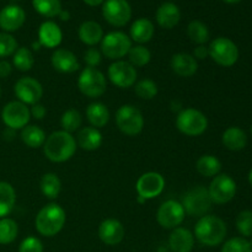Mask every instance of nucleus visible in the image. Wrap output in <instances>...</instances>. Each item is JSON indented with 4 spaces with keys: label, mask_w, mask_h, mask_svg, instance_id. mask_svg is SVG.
Instances as JSON below:
<instances>
[{
    "label": "nucleus",
    "mask_w": 252,
    "mask_h": 252,
    "mask_svg": "<svg viewBox=\"0 0 252 252\" xmlns=\"http://www.w3.org/2000/svg\"><path fill=\"white\" fill-rule=\"evenodd\" d=\"M76 139L65 130H56L47 137L43 144V153L52 162H65L76 152Z\"/></svg>",
    "instance_id": "1"
},
{
    "label": "nucleus",
    "mask_w": 252,
    "mask_h": 252,
    "mask_svg": "<svg viewBox=\"0 0 252 252\" xmlns=\"http://www.w3.org/2000/svg\"><path fill=\"white\" fill-rule=\"evenodd\" d=\"M226 229L225 221L217 216H204L199 218L194 225V238L202 245L214 248L225 240Z\"/></svg>",
    "instance_id": "2"
},
{
    "label": "nucleus",
    "mask_w": 252,
    "mask_h": 252,
    "mask_svg": "<svg viewBox=\"0 0 252 252\" xmlns=\"http://www.w3.org/2000/svg\"><path fill=\"white\" fill-rule=\"evenodd\" d=\"M66 221V213L59 204L49 203L37 213L34 228L46 238H53L62 231Z\"/></svg>",
    "instance_id": "3"
},
{
    "label": "nucleus",
    "mask_w": 252,
    "mask_h": 252,
    "mask_svg": "<svg viewBox=\"0 0 252 252\" xmlns=\"http://www.w3.org/2000/svg\"><path fill=\"white\" fill-rule=\"evenodd\" d=\"M176 127L187 137H198L208 128V120L199 110L192 107L184 108L176 117Z\"/></svg>",
    "instance_id": "4"
},
{
    "label": "nucleus",
    "mask_w": 252,
    "mask_h": 252,
    "mask_svg": "<svg viewBox=\"0 0 252 252\" xmlns=\"http://www.w3.org/2000/svg\"><path fill=\"white\" fill-rule=\"evenodd\" d=\"M181 204L185 209V213L196 218H202L211 211L213 202L209 197L207 187L196 186L185 194Z\"/></svg>",
    "instance_id": "5"
},
{
    "label": "nucleus",
    "mask_w": 252,
    "mask_h": 252,
    "mask_svg": "<svg viewBox=\"0 0 252 252\" xmlns=\"http://www.w3.org/2000/svg\"><path fill=\"white\" fill-rule=\"evenodd\" d=\"M78 88L83 95L90 98L101 97L107 90V80L97 68L84 69L78 78Z\"/></svg>",
    "instance_id": "6"
},
{
    "label": "nucleus",
    "mask_w": 252,
    "mask_h": 252,
    "mask_svg": "<svg viewBox=\"0 0 252 252\" xmlns=\"http://www.w3.org/2000/svg\"><path fill=\"white\" fill-rule=\"evenodd\" d=\"M116 125L126 135L134 137L144 128V117L139 108L133 105H123L116 112Z\"/></svg>",
    "instance_id": "7"
},
{
    "label": "nucleus",
    "mask_w": 252,
    "mask_h": 252,
    "mask_svg": "<svg viewBox=\"0 0 252 252\" xmlns=\"http://www.w3.org/2000/svg\"><path fill=\"white\" fill-rule=\"evenodd\" d=\"M209 57L216 62L218 65L233 66L239 61V48L228 37H217L209 43L208 47Z\"/></svg>",
    "instance_id": "8"
},
{
    "label": "nucleus",
    "mask_w": 252,
    "mask_h": 252,
    "mask_svg": "<svg viewBox=\"0 0 252 252\" xmlns=\"http://www.w3.org/2000/svg\"><path fill=\"white\" fill-rule=\"evenodd\" d=\"M132 48V39L122 31H113L103 36L101 53L111 61H121Z\"/></svg>",
    "instance_id": "9"
},
{
    "label": "nucleus",
    "mask_w": 252,
    "mask_h": 252,
    "mask_svg": "<svg viewBox=\"0 0 252 252\" xmlns=\"http://www.w3.org/2000/svg\"><path fill=\"white\" fill-rule=\"evenodd\" d=\"M236 182L228 174H219L213 177L208 187L209 197L216 204H226L235 197Z\"/></svg>",
    "instance_id": "10"
},
{
    "label": "nucleus",
    "mask_w": 252,
    "mask_h": 252,
    "mask_svg": "<svg viewBox=\"0 0 252 252\" xmlns=\"http://www.w3.org/2000/svg\"><path fill=\"white\" fill-rule=\"evenodd\" d=\"M103 19L115 27H123L132 19V7L127 0H105L102 4Z\"/></svg>",
    "instance_id": "11"
},
{
    "label": "nucleus",
    "mask_w": 252,
    "mask_h": 252,
    "mask_svg": "<svg viewBox=\"0 0 252 252\" xmlns=\"http://www.w3.org/2000/svg\"><path fill=\"white\" fill-rule=\"evenodd\" d=\"M1 120L7 128L14 130L22 129L29 125L31 120L30 108L20 101H11L2 108Z\"/></svg>",
    "instance_id": "12"
},
{
    "label": "nucleus",
    "mask_w": 252,
    "mask_h": 252,
    "mask_svg": "<svg viewBox=\"0 0 252 252\" xmlns=\"http://www.w3.org/2000/svg\"><path fill=\"white\" fill-rule=\"evenodd\" d=\"M107 75L113 85L120 89H128L135 85L138 73L137 69L129 62L121 59V61H115L108 66Z\"/></svg>",
    "instance_id": "13"
},
{
    "label": "nucleus",
    "mask_w": 252,
    "mask_h": 252,
    "mask_svg": "<svg viewBox=\"0 0 252 252\" xmlns=\"http://www.w3.org/2000/svg\"><path fill=\"white\" fill-rule=\"evenodd\" d=\"M185 209L181 202L169 199L159 207L157 213V220L164 229H175L182 224L185 219Z\"/></svg>",
    "instance_id": "14"
},
{
    "label": "nucleus",
    "mask_w": 252,
    "mask_h": 252,
    "mask_svg": "<svg viewBox=\"0 0 252 252\" xmlns=\"http://www.w3.org/2000/svg\"><path fill=\"white\" fill-rule=\"evenodd\" d=\"M14 93L17 101L25 105H34L39 102L43 96V88L41 83L31 76H22L15 83Z\"/></svg>",
    "instance_id": "15"
},
{
    "label": "nucleus",
    "mask_w": 252,
    "mask_h": 252,
    "mask_svg": "<svg viewBox=\"0 0 252 252\" xmlns=\"http://www.w3.org/2000/svg\"><path fill=\"white\" fill-rule=\"evenodd\" d=\"M165 189V179L161 174L155 171H149L143 174L138 179L135 189L138 196L143 197L145 201L153 199L160 196Z\"/></svg>",
    "instance_id": "16"
},
{
    "label": "nucleus",
    "mask_w": 252,
    "mask_h": 252,
    "mask_svg": "<svg viewBox=\"0 0 252 252\" xmlns=\"http://www.w3.org/2000/svg\"><path fill=\"white\" fill-rule=\"evenodd\" d=\"M26 21V12L15 4L6 5L0 10V29L4 32H15L21 29Z\"/></svg>",
    "instance_id": "17"
},
{
    "label": "nucleus",
    "mask_w": 252,
    "mask_h": 252,
    "mask_svg": "<svg viewBox=\"0 0 252 252\" xmlns=\"http://www.w3.org/2000/svg\"><path fill=\"white\" fill-rule=\"evenodd\" d=\"M126 230L123 224L115 218H108L101 221L98 226V238L108 246L118 245L123 241Z\"/></svg>",
    "instance_id": "18"
},
{
    "label": "nucleus",
    "mask_w": 252,
    "mask_h": 252,
    "mask_svg": "<svg viewBox=\"0 0 252 252\" xmlns=\"http://www.w3.org/2000/svg\"><path fill=\"white\" fill-rule=\"evenodd\" d=\"M51 63L57 71L63 74L75 73L80 69V63L75 54L65 48L56 49L52 54Z\"/></svg>",
    "instance_id": "19"
},
{
    "label": "nucleus",
    "mask_w": 252,
    "mask_h": 252,
    "mask_svg": "<svg viewBox=\"0 0 252 252\" xmlns=\"http://www.w3.org/2000/svg\"><path fill=\"white\" fill-rule=\"evenodd\" d=\"M155 19H157V22L160 27L165 30H171L179 25L180 20H181V11L175 2H162L158 7Z\"/></svg>",
    "instance_id": "20"
},
{
    "label": "nucleus",
    "mask_w": 252,
    "mask_h": 252,
    "mask_svg": "<svg viewBox=\"0 0 252 252\" xmlns=\"http://www.w3.org/2000/svg\"><path fill=\"white\" fill-rule=\"evenodd\" d=\"M63 32L54 21L42 22L38 29V43L46 48H57L62 43Z\"/></svg>",
    "instance_id": "21"
},
{
    "label": "nucleus",
    "mask_w": 252,
    "mask_h": 252,
    "mask_svg": "<svg viewBox=\"0 0 252 252\" xmlns=\"http://www.w3.org/2000/svg\"><path fill=\"white\" fill-rule=\"evenodd\" d=\"M172 71L181 78H191L198 70V63L189 53H176L170 62Z\"/></svg>",
    "instance_id": "22"
},
{
    "label": "nucleus",
    "mask_w": 252,
    "mask_h": 252,
    "mask_svg": "<svg viewBox=\"0 0 252 252\" xmlns=\"http://www.w3.org/2000/svg\"><path fill=\"white\" fill-rule=\"evenodd\" d=\"M169 246L174 252H191L194 246V235L189 229L177 226L170 234Z\"/></svg>",
    "instance_id": "23"
},
{
    "label": "nucleus",
    "mask_w": 252,
    "mask_h": 252,
    "mask_svg": "<svg viewBox=\"0 0 252 252\" xmlns=\"http://www.w3.org/2000/svg\"><path fill=\"white\" fill-rule=\"evenodd\" d=\"M130 39L139 44L148 43L152 41L155 33V27L154 24L150 21L149 19L145 17H140V19L135 20L132 24L129 30Z\"/></svg>",
    "instance_id": "24"
},
{
    "label": "nucleus",
    "mask_w": 252,
    "mask_h": 252,
    "mask_svg": "<svg viewBox=\"0 0 252 252\" xmlns=\"http://www.w3.org/2000/svg\"><path fill=\"white\" fill-rule=\"evenodd\" d=\"M79 39L86 46L94 47L101 43L103 38V30L96 21H84L78 30Z\"/></svg>",
    "instance_id": "25"
},
{
    "label": "nucleus",
    "mask_w": 252,
    "mask_h": 252,
    "mask_svg": "<svg viewBox=\"0 0 252 252\" xmlns=\"http://www.w3.org/2000/svg\"><path fill=\"white\" fill-rule=\"evenodd\" d=\"M76 144L86 152H94L102 144V134L97 128L85 127L78 132Z\"/></svg>",
    "instance_id": "26"
},
{
    "label": "nucleus",
    "mask_w": 252,
    "mask_h": 252,
    "mask_svg": "<svg viewBox=\"0 0 252 252\" xmlns=\"http://www.w3.org/2000/svg\"><path fill=\"white\" fill-rule=\"evenodd\" d=\"M223 145L231 152H240L248 144V135L241 128L229 127L221 135Z\"/></svg>",
    "instance_id": "27"
},
{
    "label": "nucleus",
    "mask_w": 252,
    "mask_h": 252,
    "mask_svg": "<svg viewBox=\"0 0 252 252\" xmlns=\"http://www.w3.org/2000/svg\"><path fill=\"white\" fill-rule=\"evenodd\" d=\"M86 118L94 128H103L110 121V111L102 102H93L86 107Z\"/></svg>",
    "instance_id": "28"
},
{
    "label": "nucleus",
    "mask_w": 252,
    "mask_h": 252,
    "mask_svg": "<svg viewBox=\"0 0 252 252\" xmlns=\"http://www.w3.org/2000/svg\"><path fill=\"white\" fill-rule=\"evenodd\" d=\"M16 203V192L9 182L0 181V219L6 218Z\"/></svg>",
    "instance_id": "29"
},
{
    "label": "nucleus",
    "mask_w": 252,
    "mask_h": 252,
    "mask_svg": "<svg viewBox=\"0 0 252 252\" xmlns=\"http://www.w3.org/2000/svg\"><path fill=\"white\" fill-rule=\"evenodd\" d=\"M21 139L25 145L32 148V149H37V148L43 147L47 137L44 130L38 126L27 125L21 129Z\"/></svg>",
    "instance_id": "30"
},
{
    "label": "nucleus",
    "mask_w": 252,
    "mask_h": 252,
    "mask_svg": "<svg viewBox=\"0 0 252 252\" xmlns=\"http://www.w3.org/2000/svg\"><path fill=\"white\" fill-rule=\"evenodd\" d=\"M196 169L203 177H216L221 171V162L214 155H202L196 162Z\"/></svg>",
    "instance_id": "31"
},
{
    "label": "nucleus",
    "mask_w": 252,
    "mask_h": 252,
    "mask_svg": "<svg viewBox=\"0 0 252 252\" xmlns=\"http://www.w3.org/2000/svg\"><path fill=\"white\" fill-rule=\"evenodd\" d=\"M39 189L48 199H56L62 191V181L54 172H47L39 181Z\"/></svg>",
    "instance_id": "32"
},
{
    "label": "nucleus",
    "mask_w": 252,
    "mask_h": 252,
    "mask_svg": "<svg viewBox=\"0 0 252 252\" xmlns=\"http://www.w3.org/2000/svg\"><path fill=\"white\" fill-rule=\"evenodd\" d=\"M187 36L191 39V42L201 46L209 41V30L206 24L199 20H193L187 26Z\"/></svg>",
    "instance_id": "33"
},
{
    "label": "nucleus",
    "mask_w": 252,
    "mask_h": 252,
    "mask_svg": "<svg viewBox=\"0 0 252 252\" xmlns=\"http://www.w3.org/2000/svg\"><path fill=\"white\" fill-rule=\"evenodd\" d=\"M12 65L20 71H29L34 65V57L31 49L27 47H20L12 54Z\"/></svg>",
    "instance_id": "34"
},
{
    "label": "nucleus",
    "mask_w": 252,
    "mask_h": 252,
    "mask_svg": "<svg viewBox=\"0 0 252 252\" xmlns=\"http://www.w3.org/2000/svg\"><path fill=\"white\" fill-rule=\"evenodd\" d=\"M32 6L39 15L53 19L62 11L61 0H32Z\"/></svg>",
    "instance_id": "35"
},
{
    "label": "nucleus",
    "mask_w": 252,
    "mask_h": 252,
    "mask_svg": "<svg viewBox=\"0 0 252 252\" xmlns=\"http://www.w3.org/2000/svg\"><path fill=\"white\" fill-rule=\"evenodd\" d=\"M19 234L17 223L11 218L0 219V245H9L14 243Z\"/></svg>",
    "instance_id": "36"
},
{
    "label": "nucleus",
    "mask_w": 252,
    "mask_h": 252,
    "mask_svg": "<svg viewBox=\"0 0 252 252\" xmlns=\"http://www.w3.org/2000/svg\"><path fill=\"white\" fill-rule=\"evenodd\" d=\"M128 62L132 64L133 66H137V68H142L145 66L147 64L150 63L152 61V53H150L149 49L147 47L142 46V44H138V46H132V48L128 52Z\"/></svg>",
    "instance_id": "37"
},
{
    "label": "nucleus",
    "mask_w": 252,
    "mask_h": 252,
    "mask_svg": "<svg viewBox=\"0 0 252 252\" xmlns=\"http://www.w3.org/2000/svg\"><path fill=\"white\" fill-rule=\"evenodd\" d=\"M81 123H83V117H81L80 112L74 108H69L62 115L61 118V126L63 130L68 133H74L76 130L80 129Z\"/></svg>",
    "instance_id": "38"
},
{
    "label": "nucleus",
    "mask_w": 252,
    "mask_h": 252,
    "mask_svg": "<svg viewBox=\"0 0 252 252\" xmlns=\"http://www.w3.org/2000/svg\"><path fill=\"white\" fill-rule=\"evenodd\" d=\"M135 94L139 98L143 100H153L158 95V85L152 79H143L135 84Z\"/></svg>",
    "instance_id": "39"
},
{
    "label": "nucleus",
    "mask_w": 252,
    "mask_h": 252,
    "mask_svg": "<svg viewBox=\"0 0 252 252\" xmlns=\"http://www.w3.org/2000/svg\"><path fill=\"white\" fill-rule=\"evenodd\" d=\"M236 229L243 238L252 236V211H241L235 220Z\"/></svg>",
    "instance_id": "40"
},
{
    "label": "nucleus",
    "mask_w": 252,
    "mask_h": 252,
    "mask_svg": "<svg viewBox=\"0 0 252 252\" xmlns=\"http://www.w3.org/2000/svg\"><path fill=\"white\" fill-rule=\"evenodd\" d=\"M17 41L12 34L7 32H0V58H6L16 52Z\"/></svg>",
    "instance_id": "41"
},
{
    "label": "nucleus",
    "mask_w": 252,
    "mask_h": 252,
    "mask_svg": "<svg viewBox=\"0 0 252 252\" xmlns=\"http://www.w3.org/2000/svg\"><path fill=\"white\" fill-rule=\"evenodd\" d=\"M220 252H252V246L245 238H231L224 243Z\"/></svg>",
    "instance_id": "42"
},
{
    "label": "nucleus",
    "mask_w": 252,
    "mask_h": 252,
    "mask_svg": "<svg viewBox=\"0 0 252 252\" xmlns=\"http://www.w3.org/2000/svg\"><path fill=\"white\" fill-rule=\"evenodd\" d=\"M19 252H43V244L34 236H27L20 244Z\"/></svg>",
    "instance_id": "43"
},
{
    "label": "nucleus",
    "mask_w": 252,
    "mask_h": 252,
    "mask_svg": "<svg viewBox=\"0 0 252 252\" xmlns=\"http://www.w3.org/2000/svg\"><path fill=\"white\" fill-rule=\"evenodd\" d=\"M84 61L90 68H97L102 61V53L95 47H90L89 49H86L85 54H84Z\"/></svg>",
    "instance_id": "44"
},
{
    "label": "nucleus",
    "mask_w": 252,
    "mask_h": 252,
    "mask_svg": "<svg viewBox=\"0 0 252 252\" xmlns=\"http://www.w3.org/2000/svg\"><path fill=\"white\" fill-rule=\"evenodd\" d=\"M30 113H31V117H33L34 120L41 121L46 117L47 110H46V107L42 105V103L37 102V103H34V105L31 106V108H30Z\"/></svg>",
    "instance_id": "45"
},
{
    "label": "nucleus",
    "mask_w": 252,
    "mask_h": 252,
    "mask_svg": "<svg viewBox=\"0 0 252 252\" xmlns=\"http://www.w3.org/2000/svg\"><path fill=\"white\" fill-rule=\"evenodd\" d=\"M207 57H209L208 47H206L204 44H201V46H197L193 51V58L198 59V61H203Z\"/></svg>",
    "instance_id": "46"
},
{
    "label": "nucleus",
    "mask_w": 252,
    "mask_h": 252,
    "mask_svg": "<svg viewBox=\"0 0 252 252\" xmlns=\"http://www.w3.org/2000/svg\"><path fill=\"white\" fill-rule=\"evenodd\" d=\"M12 65L5 59H0V79H5L11 74Z\"/></svg>",
    "instance_id": "47"
},
{
    "label": "nucleus",
    "mask_w": 252,
    "mask_h": 252,
    "mask_svg": "<svg viewBox=\"0 0 252 252\" xmlns=\"http://www.w3.org/2000/svg\"><path fill=\"white\" fill-rule=\"evenodd\" d=\"M58 17L62 21H68V20L70 19V12H69L68 10H62V11L59 12Z\"/></svg>",
    "instance_id": "48"
},
{
    "label": "nucleus",
    "mask_w": 252,
    "mask_h": 252,
    "mask_svg": "<svg viewBox=\"0 0 252 252\" xmlns=\"http://www.w3.org/2000/svg\"><path fill=\"white\" fill-rule=\"evenodd\" d=\"M83 1L89 6H98V5H102L105 0H83Z\"/></svg>",
    "instance_id": "49"
},
{
    "label": "nucleus",
    "mask_w": 252,
    "mask_h": 252,
    "mask_svg": "<svg viewBox=\"0 0 252 252\" xmlns=\"http://www.w3.org/2000/svg\"><path fill=\"white\" fill-rule=\"evenodd\" d=\"M224 2H226V4H236V2L241 1V0H223Z\"/></svg>",
    "instance_id": "50"
},
{
    "label": "nucleus",
    "mask_w": 252,
    "mask_h": 252,
    "mask_svg": "<svg viewBox=\"0 0 252 252\" xmlns=\"http://www.w3.org/2000/svg\"><path fill=\"white\" fill-rule=\"evenodd\" d=\"M249 184H250V186L252 187V169L250 170V172H249Z\"/></svg>",
    "instance_id": "51"
},
{
    "label": "nucleus",
    "mask_w": 252,
    "mask_h": 252,
    "mask_svg": "<svg viewBox=\"0 0 252 252\" xmlns=\"http://www.w3.org/2000/svg\"><path fill=\"white\" fill-rule=\"evenodd\" d=\"M138 202H139V203H145V199L143 198V197H140V196H138Z\"/></svg>",
    "instance_id": "52"
},
{
    "label": "nucleus",
    "mask_w": 252,
    "mask_h": 252,
    "mask_svg": "<svg viewBox=\"0 0 252 252\" xmlns=\"http://www.w3.org/2000/svg\"><path fill=\"white\" fill-rule=\"evenodd\" d=\"M251 238H252V236H251ZM250 245L252 246V239H251V241H250Z\"/></svg>",
    "instance_id": "53"
},
{
    "label": "nucleus",
    "mask_w": 252,
    "mask_h": 252,
    "mask_svg": "<svg viewBox=\"0 0 252 252\" xmlns=\"http://www.w3.org/2000/svg\"><path fill=\"white\" fill-rule=\"evenodd\" d=\"M0 96H1V88H0Z\"/></svg>",
    "instance_id": "54"
},
{
    "label": "nucleus",
    "mask_w": 252,
    "mask_h": 252,
    "mask_svg": "<svg viewBox=\"0 0 252 252\" xmlns=\"http://www.w3.org/2000/svg\"><path fill=\"white\" fill-rule=\"evenodd\" d=\"M251 135H252V126H251Z\"/></svg>",
    "instance_id": "55"
},
{
    "label": "nucleus",
    "mask_w": 252,
    "mask_h": 252,
    "mask_svg": "<svg viewBox=\"0 0 252 252\" xmlns=\"http://www.w3.org/2000/svg\"><path fill=\"white\" fill-rule=\"evenodd\" d=\"M154 252H161V251H154Z\"/></svg>",
    "instance_id": "56"
}]
</instances>
